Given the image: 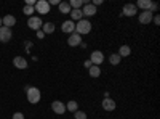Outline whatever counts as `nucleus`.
I'll list each match as a JSON object with an SVG mask.
<instances>
[{
    "instance_id": "1",
    "label": "nucleus",
    "mask_w": 160,
    "mask_h": 119,
    "mask_svg": "<svg viewBox=\"0 0 160 119\" xmlns=\"http://www.w3.org/2000/svg\"><path fill=\"white\" fill-rule=\"evenodd\" d=\"M26 97H28V101L31 105H37L40 100H42V92H40L38 87H32V85H26Z\"/></svg>"
},
{
    "instance_id": "2",
    "label": "nucleus",
    "mask_w": 160,
    "mask_h": 119,
    "mask_svg": "<svg viewBox=\"0 0 160 119\" xmlns=\"http://www.w3.org/2000/svg\"><path fill=\"white\" fill-rule=\"evenodd\" d=\"M91 29H93V24H91L90 19L83 18V19H80L78 23H75V32L78 35H87V34L91 32Z\"/></svg>"
},
{
    "instance_id": "3",
    "label": "nucleus",
    "mask_w": 160,
    "mask_h": 119,
    "mask_svg": "<svg viewBox=\"0 0 160 119\" xmlns=\"http://www.w3.org/2000/svg\"><path fill=\"white\" fill-rule=\"evenodd\" d=\"M35 11L38 13V15H48V13L51 11V7L48 3V0H38V2H35Z\"/></svg>"
},
{
    "instance_id": "4",
    "label": "nucleus",
    "mask_w": 160,
    "mask_h": 119,
    "mask_svg": "<svg viewBox=\"0 0 160 119\" xmlns=\"http://www.w3.org/2000/svg\"><path fill=\"white\" fill-rule=\"evenodd\" d=\"M28 26H29V29H32V31H40L42 29V26H43V19L40 18V16H31L29 19H28Z\"/></svg>"
},
{
    "instance_id": "5",
    "label": "nucleus",
    "mask_w": 160,
    "mask_h": 119,
    "mask_svg": "<svg viewBox=\"0 0 160 119\" xmlns=\"http://www.w3.org/2000/svg\"><path fill=\"white\" fill-rule=\"evenodd\" d=\"M104 60H106V57H104L102 51H99V50L91 51V55H90V61H91L93 64H95V66H101V64L104 63Z\"/></svg>"
},
{
    "instance_id": "6",
    "label": "nucleus",
    "mask_w": 160,
    "mask_h": 119,
    "mask_svg": "<svg viewBox=\"0 0 160 119\" xmlns=\"http://www.w3.org/2000/svg\"><path fill=\"white\" fill-rule=\"evenodd\" d=\"M122 15H123V16H128V18L136 16V15H138V8H136V5H135V3H127V5H123V8H122Z\"/></svg>"
},
{
    "instance_id": "7",
    "label": "nucleus",
    "mask_w": 160,
    "mask_h": 119,
    "mask_svg": "<svg viewBox=\"0 0 160 119\" xmlns=\"http://www.w3.org/2000/svg\"><path fill=\"white\" fill-rule=\"evenodd\" d=\"M82 15H83L85 19L95 16V15H96V7L91 5V3H83V7H82Z\"/></svg>"
},
{
    "instance_id": "8",
    "label": "nucleus",
    "mask_w": 160,
    "mask_h": 119,
    "mask_svg": "<svg viewBox=\"0 0 160 119\" xmlns=\"http://www.w3.org/2000/svg\"><path fill=\"white\" fill-rule=\"evenodd\" d=\"M51 110H53V113H56V114L62 116V114L66 113V103H62L61 100L51 101Z\"/></svg>"
},
{
    "instance_id": "9",
    "label": "nucleus",
    "mask_w": 160,
    "mask_h": 119,
    "mask_svg": "<svg viewBox=\"0 0 160 119\" xmlns=\"http://www.w3.org/2000/svg\"><path fill=\"white\" fill-rule=\"evenodd\" d=\"M82 42H83L82 35H78L77 32H72L68 37V45L69 47H80V44H82Z\"/></svg>"
},
{
    "instance_id": "10",
    "label": "nucleus",
    "mask_w": 160,
    "mask_h": 119,
    "mask_svg": "<svg viewBox=\"0 0 160 119\" xmlns=\"http://www.w3.org/2000/svg\"><path fill=\"white\" fill-rule=\"evenodd\" d=\"M11 39H13L11 29H10V28H5V26H2V28H0V42L7 44V42L11 41Z\"/></svg>"
},
{
    "instance_id": "11",
    "label": "nucleus",
    "mask_w": 160,
    "mask_h": 119,
    "mask_svg": "<svg viewBox=\"0 0 160 119\" xmlns=\"http://www.w3.org/2000/svg\"><path fill=\"white\" fill-rule=\"evenodd\" d=\"M152 18H154V13L152 11H141L139 15H138V21L141 24H151L152 23Z\"/></svg>"
},
{
    "instance_id": "12",
    "label": "nucleus",
    "mask_w": 160,
    "mask_h": 119,
    "mask_svg": "<svg viewBox=\"0 0 160 119\" xmlns=\"http://www.w3.org/2000/svg\"><path fill=\"white\" fill-rule=\"evenodd\" d=\"M61 31L64 32V34H72V32H75V23L74 21H71V19H66L62 24H61Z\"/></svg>"
},
{
    "instance_id": "13",
    "label": "nucleus",
    "mask_w": 160,
    "mask_h": 119,
    "mask_svg": "<svg viewBox=\"0 0 160 119\" xmlns=\"http://www.w3.org/2000/svg\"><path fill=\"white\" fill-rule=\"evenodd\" d=\"M101 106H102V110L104 111H114L115 108H117V103H115V100L114 98H104L102 101H101Z\"/></svg>"
},
{
    "instance_id": "14",
    "label": "nucleus",
    "mask_w": 160,
    "mask_h": 119,
    "mask_svg": "<svg viewBox=\"0 0 160 119\" xmlns=\"http://www.w3.org/2000/svg\"><path fill=\"white\" fill-rule=\"evenodd\" d=\"M13 64H15V68L18 69H28V60L22 58V57H15L13 58Z\"/></svg>"
},
{
    "instance_id": "15",
    "label": "nucleus",
    "mask_w": 160,
    "mask_h": 119,
    "mask_svg": "<svg viewBox=\"0 0 160 119\" xmlns=\"http://www.w3.org/2000/svg\"><path fill=\"white\" fill-rule=\"evenodd\" d=\"M16 24V18L13 16V15H5L3 18H2V26H5V28H13V26Z\"/></svg>"
},
{
    "instance_id": "16",
    "label": "nucleus",
    "mask_w": 160,
    "mask_h": 119,
    "mask_svg": "<svg viewBox=\"0 0 160 119\" xmlns=\"http://www.w3.org/2000/svg\"><path fill=\"white\" fill-rule=\"evenodd\" d=\"M55 29H56V26H55V23H51V21H47V23H43V26H42V32L47 35V34H53L55 32Z\"/></svg>"
},
{
    "instance_id": "17",
    "label": "nucleus",
    "mask_w": 160,
    "mask_h": 119,
    "mask_svg": "<svg viewBox=\"0 0 160 119\" xmlns=\"http://www.w3.org/2000/svg\"><path fill=\"white\" fill-rule=\"evenodd\" d=\"M136 8L142 10V11H148L151 10V5H152V0H138V3H135Z\"/></svg>"
},
{
    "instance_id": "18",
    "label": "nucleus",
    "mask_w": 160,
    "mask_h": 119,
    "mask_svg": "<svg viewBox=\"0 0 160 119\" xmlns=\"http://www.w3.org/2000/svg\"><path fill=\"white\" fill-rule=\"evenodd\" d=\"M71 21L74 23H78L80 19H83V15H82V10H71Z\"/></svg>"
},
{
    "instance_id": "19",
    "label": "nucleus",
    "mask_w": 160,
    "mask_h": 119,
    "mask_svg": "<svg viewBox=\"0 0 160 119\" xmlns=\"http://www.w3.org/2000/svg\"><path fill=\"white\" fill-rule=\"evenodd\" d=\"M58 10H59V13H61V15H69L72 8H71L69 2H61V3L58 5Z\"/></svg>"
},
{
    "instance_id": "20",
    "label": "nucleus",
    "mask_w": 160,
    "mask_h": 119,
    "mask_svg": "<svg viewBox=\"0 0 160 119\" xmlns=\"http://www.w3.org/2000/svg\"><path fill=\"white\" fill-rule=\"evenodd\" d=\"M120 58H123V57H130L131 55V47L130 45H122L118 48V53H117Z\"/></svg>"
},
{
    "instance_id": "21",
    "label": "nucleus",
    "mask_w": 160,
    "mask_h": 119,
    "mask_svg": "<svg viewBox=\"0 0 160 119\" xmlns=\"http://www.w3.org/2000/svg\"><path fill=\"white\" fill-rule=\"evenodd\" d=\"M77 110H78V103H77L75 100H71V101L66 103V111H71V113L74 114Z\"/></svg>"
},
{
    "instance_id": "22",
    "label": "nucleus",
    "mask_w": 160,
    "mask_h": 119,
    "mask_svg": "<svg viewBox=\"0 0 160 119\" xmlns=\"http://www.w3.org/2000/svg\"><path fill=\"white\" fill-rule=\"evenodd\" d=\"M88 74H90V77H99L101 76V66H95V64H93L91 68L88 69Z\"/></svg>"
},
{
    "instance_id": "23",
    "label": "nucleus",
    "mask_w": 160,
    "mask_h": 119,
    "mask_svg": "<svg viewBox=\"0 0 160 119\" xmlns=\"http://www.w3.org/2000/svg\"><path fill=\"white\" fill-rule=\"evenodd\" d=\"M69 5H71L72 10H82V7H83V0H71Z\"/></svg>"
},
{
    "instance_id": "24",
    "label": "nucleus",
    "mask_w": 160,
    "mask_h": 119,
    "mask_svg": "<svg viewBox=\"0 0 160 119\" xmlns=\"http://www.w3.org/2000/svg\"><path fill=\"white\" fill-rule=\"evenodd\" d=\"M22 13L26 16H34V13H35V8L34 7H31V5H24V8H22Z\"/></svg>"
},
{
    "instance_id": "25",
    "label": "nucleus",
    "mask_w": 160,
    "mask_h": 119,
    "mask_svg": "<svg viewBox=\"0 0 160 119\" xmlns=\"http://www.w3.org/2000/svg\"><path fill=\"white\" fill-rule=\"evenodd\" d=\"M120 61H122V58H120L117 53H112V55L109 57V63H111L112 66H117V64H120Z\"/></svg>"
},
{
    "instance_id": "26",
    "label": "nucleus",
    "mask_w": 160,
    "mask_h": 119,
    "mask_svg": "<svg viewBox=\"0 0 160 119\" xmlns=\"http://www.w3.org/2000/svg\"><path fill=\"white\" fill-rule=\"evenodd\" d=\"M74 119H87V113L82 111V110H77L74 113Z\"/></svg>"
},
{
    "instance_id": "27",
    "label": "nucleus",
    "mask_w": 160,
    "mask_h": 119,
    "mask_svg": "<svg viewBox=\"0 0 160 119\" xmlns=\"http://www.w3.org/2000/svg\"><path fill=\"white\" fill-rule=\"evenodd\" d=\"M11 119H24V114L21 113V111H16L15 114H13V117Z\"/></svg>"
},
{
    "instance_id": "28",
    "label": "nucleus",
    "mask_w": 160,
    "mask_h": 119,
    "mask_svg": "<svg viewBox=\"0 0 160 119\" xmlns=\"http://www.w3.org/2000/svg\"><path fill=\"white\" fill-rule=\"evenodd\" d=\"M152 23H154L155 26H158V24H160V16L157 15V13H154V18H152Z\"/></svg>"
},
{
    "instance_id": "29",
    "label": "nucleus",
    "mask_w": 160,
    "mask_h": 119,
    "mask_svg": "<svg viewBox=\"0 0 160 119\" xmlns=\"http://www.w3.org/2000/svg\"><path fill=\"white\" fill-rule=\"evenodd\" d=\"M91 66H93V63H91L90 60H85V61H83V68H85V69H90Z\"/></svg>"
},
{
    "instance_id": "30",
    "label": "nucleus",
    "mask_w": 160,
    "mask_h": 119,
    "mask_svg": "<svg viewBox=\"0 0 160 119\" xmlns=\"http://www.w3.org/2000/svg\"><path fill=\"white\" fill-rule=\"evenodd\" d=\"M158 10V3H155V2H152V5H151V10L149 11H152V13H155Z\"/></svg>"
},
{
    "instance_id": "31",
    "label": "nucleus",
    "mask_w": 160,
    "mask_h": 119,
    "mask_svg": "<svg viewBox=\"0 0 160 119\" xmlns=\"http://www.w3.org/2000/svg\"><path fill=\"white\" fill-rule=\"evenodd\" d=\"M31 47H32V42L26 41V51H28V53H31Z\"/></svg>"
},
{
    "instance_id": "32",
    "label": "nucleus",
    "mask_w": 160,
    "mask_h": 119,
    "mask_svg": "<svg viewBox=\"0 0 160 119\" xmlns=\"http://www.w3.org/2000/svg\"><path fill=\"white\" fill-rule=\"evenodd\" d=\"M48 3H50V7H53V5H56V7H58V5H59L61 2H59V0H50Z\"/></svg>"
},
{
    "instance_id": "33",
    "label": "nucleus",
    "mask_w": 160,
    "mask_h": 119,
    "mask_svg": "<svg viewBox=\"0 0 160 119\" xmlns=\"http://www.w3.org/2000/svg\"><path fill=\"white\" fill-rule=\"evenodd\" d=\"M91 5H95V7H99V5H102V0H93V2H91Z\"/></svg>"
},
{
    "instance_id": "34",
    "label": "nucleus",
    "mask_w": 160,
    "mask_h": 119,
    "mask_svg": "<svg viewBox=\"0 0 160 119\" xmlns=\"http://www.w3.org/2000/svg\"><path fill=\"white\" fill-rule=\"evenodd\" d=\"M37 39H45V34L42 32V29H40V31H37Z\"/></svg>"
},
{
    "instance_id": "35",
    "label": "nucleus",
    "mask_w": 160,
    "mask_h": 119,
    "mask_svg": "<svg viewBox=\"0 0 160 119\" xmlns=\"http://www.w3.org/2000/svg\"><path fill=\"white\" fill-rule=\"evenodd\" d=\"M0 28H2V16H0Z\"/></svg>"
}]
</instances>
